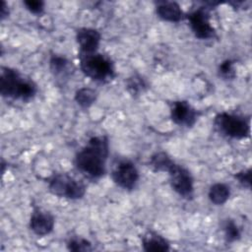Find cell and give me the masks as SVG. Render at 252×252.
<instances>
[{
  "instance_id": "cell-7",
  "label": "cell",
  "mask_w": 252,
  "mask_h": 252,
  "mask_svg": "<svg viewBox=\"0 0 252 252\" xmlns=\"http://www.w3.org/2000/svg\"><path fill=\"white\" fill-rule=\"evenodd\" d=\"M190 28L197 38L211 39L216 36V30L210 22L209 8L201 6L187 15Z\"/></svg>"
},
{
  "instance_id": "cell-13",
  "label": "cell",
  "mask_w": 252,
  "mask_h": 252,
  "mask_svg": "<svg viewBox=\"0 0 252 252\" xmlns=\"http://www.w3.org/2000/svg\"><path fill=\"white\" fill-rule=\"evenodd\" d=\"M143 249L148 252L168 251L170 249L168 241L159 233L149 230L142 237Z\"/></svg>"
},
{
  "instance_id": "cell-18",
  "label": "cell",
  "mask_w": 252,
  "mask_h": 252,
  "mask_svg": "<svg viewBox=\"0 0 252 252\" xmlns=\"http://www.w3.org/2000/svg\"><path fill=\"white\" fill-rule=\"evenodd\" d=\"M222 230L224 233L225 241L228 243L234 242L238 240L241 236V231L238 225L235 223L233 220L227 219L222 223Z\"/></svg>"
},
{
  "instance_id": "cell-20",
  "label": "cell",
  "mask_w": 252,
  "mask_h": 252,
  "mask_svg": "<svg viewBox=\"0 0 252 252\" xmlns=\"http://www.w3.org/2000/svg\"><path fill=\"white\" fill-rule=\"evenodd\" d=\"M234 62L230 59H226L222 61L219 66V75L224 80H232L235 78V70H234Z\"/></svg>"
},
{
  "instance_id": "cell-14",
  "label": "cell",
  "mask_w": 252,
  "mask_h": 252,
  "mask_svg": "<svg viewBox=\"0 0 252 252\" xmlns=\"http://www.w3.org/2000/svg\"><path fill=\"white\" fill-rule=\"evenodd\" d=\"M208 196L213 204L222 205L230 196V188L224 183H215L210 187Z\"/></svg>"
},
{
  "instance_id": "cell-12",
  "label": "cell",
  "mask_w": 252,
  "mask_h": 252,
  "mask_svg": "<svg viewBox=\"0 0 252 252\" xmlns=\"http://www.w3.org/2000/svg\"><path fill=\"white\" fill-rule=\"evenodd\" d=\"M156 12L161 20L167 22H179L184 16L179 4L172 1L158 2Z\"/></svg>"
},
{
  "instance_id": "cell-19",
  "label": "cell",
  "mask_w": 252,
  "mask_h": 252,
  "mask_svg": "<svg viewBox=\"0 0 252 252\" xmlns=\"http://www.w3.org/2000/svg\"><path fill=\"white\" fill-rule=\"evenodd\" d=\"M67 249L73 252H86L92 251L94 248L92 243L83 237H72L67 242Z\"/></svg>"
},
{
  "instance_id": "cell-22",
  "label": "cell",
  "mask_w": 252,
  "mask_h": 252,
  "mask_svg": "<svg viewBox=\"0 0 252 252\" xmlns=\"http://www.w3.org/2000/svg\"><path fill=\"white\" fill-rule=\"evenodd\" d=\"M24 5L26 6L27 10L34 15H40L44 9V2L40 0H25Z\"/></svg>"
},
{
  "instance_id": "cell-21",
  "label": "cell",
  "mask_w": 252,
  "mask_h": 252,
  "mask_svg": "<svg viewBox=\"0 0 252 252\" xmlns=\"http://www.w3.org/2000/svg\"><path fill=\"white\" fill-rule=\"evenodd\" d=\"M127 90L130 92L131 94L136 95L139 93L143 92V90L146 88L145 81L141 77L133 76L132 78H129L127 80Z\"/></svg>"
},
{
  "instance_id": "cell-11",
  "label": "cell",
  "mask_w": 252,
  "mask_h": 252,
  "mask_svg": "<svg viewBox=\"0 0 252 252\" xmlns=\"http://www.w3.org/2000/svg\"><path fill=\"white\" fill-rule=\"evenodd\" d=\"M54 217L47 211L35 208L30 219V228L32 231L38 235L44 236L49 234L54 227Z\"/></svg>"
},
{
  "instance_id": "cell-3",
  "label": "cell",
  "mask_w": 252,
  "mask_h": 252,
  "mask_svg": "<svg viewBox=\"0 0 252 252\" xmlns=\"http://www.w3.org/2000/svg\"><path fill=\"white\" fill-rule=\"evenodd\" d=\"M80 68L85 76L93 81L104 83L114 78V65L109 57L101 53L80 55Z\"/></svg>"
},
{
  "instance_id": "cell-5",
  "label": "cell",
  "mask_w": 252,
  "mask_h": 252,
  "mask_svg": "<svg viewBox=\"0 0 252 252\" xmlns=\"http://www.w3.org/2000/svg\"><path fill=\"white\" fill-rule=\"evenodd\" d=\"M49 191L60 198L78 200L86 193L85 185L67 173H57L48 181Z\"/></svg>"
},
{
  "instance_id": "cell-2",
  "label": "cell",
  "mask_w": 252,
  "mask_h": 252,
  "mask_svg": "<svg viewBox=\"0 0 252 252\" xmlns=\"http://www.w3.org/2000/svg\"><path fill=\"white\" fill-rule=\"evenodd\" d=\"M36 92L37 86L32 79L22 75L16 69L1 67L0 93L3 97L29 101L34 97Z\"/></svg>"
},
{
  "instance_id": "cell-16",
  "label": "cell",
  "mask_w": 252,
  "mask_h": 252,
  "mask_svg": "<svg viewBox=\"0 0 252 252\" xmlns=\"http://www.w3.org/2000/svg\"><path fill=\"white\" fill-rule=\"evenodd\" d=\"M174 163L170 157L164 152H158L154 154L150 158V166L155 171L167 172L169 167Z\"/></svg>"
},
{
  "instance_id": "cell-8",
  "label": "cell",
  "mask_w": 252,
  "mask_h": 252,
  "mask_svg": "<svg viewBox=\"0 0 252 252\" xmlns=\"http://www.w3.org/2000/svg\"><path fill=\"white\" fill-rule=\"evenodd\" d=\"M111 177L119 187L125 190H132L139 180V172L131 160L124 158L117 160L113 164Z\"/></svg>"
},
{
  "instance_id": "cell-10",
  "label": "cell",
  "mask_w": 252,
  "mask_h": 252,
  "mask_svg": "<svg viewBox=\"0 0 252 252\" xmlns=\"http://www.w3.org/2000/svg\"><path fill=\"white\" fill-rule=\"evenodd\" d=\"M101 35L92 28H81L76 32V40L80 47V55L92 54L97 51Z\"/></svg>"
},
{
  "instance_id": "cell-9",
  "label": "cell",
  "mask_w": 252,
  "mask_h": 252,
  "mask_svg": "<svg viewBox=\"0 0 252 252\" xmlns=\"http://www.w3.org/2000/svg\"><path fill=\"white\" fill-rule=\"evenodd\" d=\"M170 117L179 126L192 127L198 119V111L189 102L176 100L171 104Z\"/></svg>"
},
{
  "instance_id": "cell-15",
  "label": "cell",
  "mask_w": 252,
  "mask_h": 252,
  "mask_svg": "<svg viewBox=\"0 0 252 252\" xmlns=\"http://www.w3.org/2000/svg\"><path fill=\"white\" fill-rule=\"evenodd\" d=\"M71 63L70 61L61 55L53 54L49 60V67L51 72L56 77H65L70 74L71 71Z\"/></svg>"
},
{
  "instance_id": "cell-23",
  "label": "cell",
  "mask_w": 252,
  "mask_h": 252,
  "mask_svg": "<svg viewBox=\"0 0 252 252\" xmlns=\"http://www.w3.org/2000/svg\"><path fill=\"white\" fill-rule=\"evenodd\" d=\"M235 179H237V181L246 188H250L251 187V169H244L241 170L239 172H237L234 175Z\"/></svg>"
},
{
  "instance_id": "cell-1",
  "label": "cell",
  "mask_w": 252,
  "mask_h": 252,
  "mask_svg": "<svg viewBox=\"0 0 252 252\" xmlns=\"http://www.w3.org/2000/svg\"><path fill=\"white\" fill-rule=\"evenodd\" d=\"M108 151V139L105 136L92 137L76 155L75 165L77 169L91 178L103 176L106 171L105 163Z\"/></svg>"
},
{
  "instance_id": "cell-6",
  "label": "cell",
  "mask_w": 252,
  "mask_h": 252,
  "mask_svg": "<svg viewBox=\"0 0 252 252\" xmlns=\"http://www.w3.org/2000/svg\"><path fill=\"white\" fill-rule=\"evenodd\" d=\"M167 172L171 188L182 198L191 199L194 193V180L190 171L174 162Z\"/></svg>"
},
{
  "instance_id": "cell-24",
  "label": "cell",
  "mask_w": 252,
  "mask_h": 252,
  "mask_svg": "<svg viewBox=\"0 0 252 252\" xmlns=\"http://www.w3.org/2000/svg\"><path fill=\"white\" fill-rule=\"evenodd\" d=\"M8 16H9V9H8L6 2L3 1L1 4V8H0V18H1V20H4Z\"/></svg>"
},
{
  "instance_id": "cell-4",
  "label": "cell",
  "mask_w": 252,
  "mask_h": 252,
  "mask_svg": "<svg viewBox=\"0 0 252 252\" xmlns=\"http://www.w3.org/2000/svg\"><path fill=\"white\" fill-rule=\"evenodd\" d=\"M214 125L221 135L228 138L241 140L250 135L249 121L238 114L220 112L214 119Z\"/></svg>"
},
{
  "instance_id": "cell-17",
  "label": "cell",
  "mask_w": 252,
  "mask_h": 252,
  "mask_svg": "<svg viewBox=\"0 0 252 252\" xmlns=\"http://www.w3.org/2000/svg\"><path fill=\"white\" fill-rule=\"evenodd\" d=\"M97 93L91 88H81L75 94L76 102L83 108H88L94 103Z\"/></svg>"
}]
</instances>
